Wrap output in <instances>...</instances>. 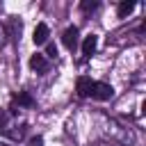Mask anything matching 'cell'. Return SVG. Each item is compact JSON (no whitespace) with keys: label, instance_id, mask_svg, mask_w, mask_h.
<instances>
[{"label":"cell","instance_id":"cell-13","mask_svg":"<svg viewBox=\"0 0 146 146\" xmlns=\"http://www.w3.org/2000/svg\"><path fill=\"white\" fill-rule=\"evenodd\" d=\"M27 146H43V137H39V135L32 137V139L27 141Z\"/></svg>","mask_w":146,"mask_h":146},{"label":"cell","instance_id":"cell-12","mask_svg":"<svg viewBox=\"0 0 146 146\" xmlns=\"http://www.w3.org/2000/svg\"><path fill=\"white\" fill-rule=\"evenodd\" d=\"M43 57H46V59H48V57H50V59H55V57H57V48H55L52 43H48V48H46V55H43Z\"/></svg>","mask_w":146,"mask_h":146},{"label":"cell","instance_id":"cell-10","mask_svg":"<svg viewBox=\"0 0 146 146\" xmlns=\"http://www.w3.org/2000/svg\"><path fill=\"white\" fill-rule=\"evenodd\" d=\"M9 119H11V112L9 110H0V132L5 135V130L9 128Z\"/></svg>","mask_w":146,"mask_h":146},{"label":"cell","instance_id":"cell-8","mask_svg":"<svg viewBox=\"0 0 146 146\" xmlns=\"http://www.w3.org/2000/svg\"><path fill=\"white\" fill-rule=\"evenodd\" d=\"M14 103L18 107H34V98L27 94V91H16L14 94Z\"/></svg>","mask_w":146,"mask_h":146},{"label":"cell","instance_id":"cell-2","mask_svg":"<svg viewBox=\"0 0 146 146\" xmlns=\"http://www.w3.org/2000/svg\"><path fill=\"white\" fill-rule=\"evenodd\" d=\"M78 41H80V30H78L75 25H68V27L64 30V34H62V43H64L68 50H75V48H78Z\"/></svg>","mask_w":146,"mask_h":146},{"label":"cell","instance_id":"cell-4","mask_svg":"<svg viewBox=\"0 0 146 146\" xmlns=\"http://www.w3.org/2000/svg\"><path fill=\"white\" fill-rule=\"evenodd\" d=\"M48 66H50V64H48V59H46L41 52H34V55L30 57V68H32V71H36V73H46Z\"/></svg>","mask_w":146,"mask_h":146},{"label":"cell","instance_id":"cell-5","mask_svg":"<svg viewBox=\"0 0 146 146\" xmlns=\"http://www.w3.org/2000/svg\"><path fill=\"white\" fill-rule=\"evenodd\" d=\"M91 84H94V80H91V78L80 75V78H78V82H75V91H78V96H80V98H87V96H89V91H91Z\"/></svg>","mask_w":146,"mask_h":146},{"label":"cell","instance_id":"cell-6","mask_svg":"<svg viewBox=\"0 0 146 146\" xmlns=\"http://www.w3.org/2000/svg\"><path fill=\"white\" fill-rule=\"evenodd\" d=\"M96 48H98V36H96V34L84 36V41H82V55H84V57H91V55L96 52Z\"/></svg>","mask_w":146,"mask_h":146},{"label":"cell","instance_id":"cell-11","mask_svg":"<svg viewBox=\"0 0 146 146\" xmlns=\"http://www.w3.org/2000/svg\"><path fill=\"white\" fill-rule=\"evenodd\" d=\"M7 39H9V32H7V27H2V25H0V50L7 46Z\"/></svg>","mask_w":146,"mask_h":146},{"label":"cell","instance_id":"cell-1","mask_svg":"<svg viewBox=\"0 0 146 146\" xmlns=\"http://www.w3.org/2000/svg\"><path fill=\"white\" fill-rule=\"evenodd\" d=\"M89 96L96 98V100H110V98L114 96V89H112V84H107V82H94Z\"/></svg>","mask_w":146,"mask_h":146},{"label":"cell","instance_id":"cell-14","mask_svg":"<svg viewBox=\"0 0 146 146\" xmlns=\"http://www.w3.org/2000/svg\"><path fill=\"white\" fill-rule=\"evenodd\" d=\"M0 146H9V144H5V141H0Z\"/></svg>","mask_w":146,"mask_h":146},{"label":"cell","instance_id":"cell-3","mask_svg":"<svg viewBox=\"0 0 146 146\" xmlns=\"http://www.w3.org/2000/svg\"><path fill=\"white\" fill-rule=\"evenodd\" d=\"M48 36H50V27H48L46 23H39V25L34 27L32 41H34V46H43V43H48Z\"/></svg>","mask_w":146,"mask_h":146},{"label":"cell","instance_id":"cell-7","mask_svg":"<svg viewBox=\"0 0 146 146\" xmlns=\"http://www.w3.org/2000/svg\"><path fill=\"white\" fill-rule=\"evenodd\" d=\"M135 7H137V2L123 0V2H119V7H116V16H119V18H128V16L135 11Z\"/></svg>","mask_w":146,"mask_h":146},{"label":"cell","instance_id":"cell-9","mask_svg":"<svg viewBox=\"0 0 146 146\" xmlns=\"http://www.w3.org/2000/svg\"><path fill=\"white\" fill-rule=\"evenodd\" d=\"M98 7H100L98 0H82V2H80V11H82V14H94Z\"/></svg>","mask_w":146,"mask_h":146}]
</instances>
